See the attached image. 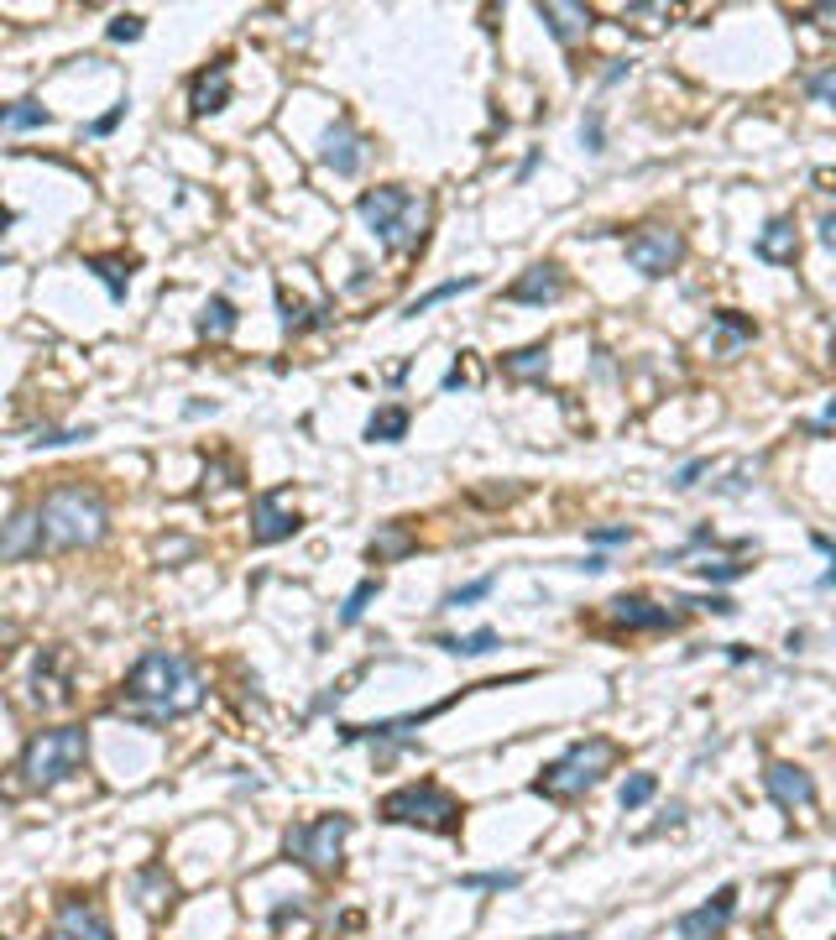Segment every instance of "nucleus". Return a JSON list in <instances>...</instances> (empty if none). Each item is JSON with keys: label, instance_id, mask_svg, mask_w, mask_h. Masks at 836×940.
Here are the masks:
<instances>
[{"label": "nucleus", "instance_id": "1", "mask_svg": "<svg viewBox=\"0 0 836 940\" xmlns=\"http://www.w3.org/2000/svg\"><path fill=\"white\" fill-rule=\"evenodd\" d=\"M199 705H204V680H199L193 658L173 654V648H146L131 663V674L120 684V701L110 710L137 721V727H167V721L189 716Z\"/></svg>", "mask_w": 836, "mask_h": 940}, {"label": "nucleus", "instance_id": "2", "mask_svg": "<svg viewBox=\"0 0 836 940\" xmlns=\"http://www.w3.org/2000/svg\"><path fill=\"white\" fill-rule=\"evenodd\" d=\"M43 533H48V549H90V543L105 539L110 528V507L95 486L84 481H58L48 496H43Z\"/></svg>", "mask_w": 836, "mask_h": 940}, {"label": "nucleus", "instance_id": "3", "mask_svg": "<svg viewBox=\"0 0 836 940\" xmlns=\"http://www.w3.org/2000/svg\"><path fill=\"white\" fill-rule=\"evenodd\" d=\"M356 214L366 220V231L382 240V251H408L424 240L429 225V199H413L408 188H366L356 199Z\"/></svg>", "mask_w": 836, "mask_h": 940}, {"label": "nucleus", "instance_id": "4", "mask_svg": "<svg viewBox=\"0 0 836 940\" xmlns=\"http://www.w3.org/2000/svg\"><path fill=\"white\" fill-rule=\"evenodd\" d=\"M84 757H90V731L84 727L37 731L22 748V757H16V778H22V789H52L69 774H79Z\"/></svg>", "mask_w": 836, "mask_h": 940}, {"label": "nucleus", "instance_id": "5", "mask_svg": "<svg viewBox=\"0 0 836 940\" xmlns=\"http://www.w3.org/2000/svg\"><path fill=\"white\" fill-rule=\"evenodd\" d=\"M612 763H617V748H612L607 737L570 742L544 774L533 778V795L539 799H580L586 789H597L601 778L612 774Z\"/></svg>", "mask_w": 836, "mask_h": 940}, {"label": "nucleus", "instance_id": "6", "mask_svg": "<svg viewBox=\"0 0 836 940\" xmlns=\"http://www.w3.org/2000/svg\"><path fill=\"white\" fill-rule=\"evenodd\" d=\"M377 815H382L387 825H424V831H439V836H455L460 831V799L445 795L439 784H403V789H392V795L377 804Z\"/></svg>", "mask_w": 836, "mask_h": 940}, {"label": "nucleus", "instance_id": "7", "mask_svg": "<svg viewBox=\"0 0 836 940\" xmlns=\"http://www.w3.org/2000/svg\"><path fill=\"white\" fill-rule=\"evenodd\" d=\"M351 836V815H319L287 831V862L309 868L314 878H334L340 872V846Z\"/></svg>", "mask_w": 836, "mask_h": 940}, {"label": "nucleus", "instance_id": "8", "mask_svg": "<svg viewBox=\"0 0 836 940\" xmlns=\"http://www.w3.org/2000/svg\"><path fill=\"white\" fill-rule=\"evenodd\" d=\"M627 261L644 278H669L685 261V235L674 231V225H644V231H633V240H627Z\"/></svg>", "mask_w": 836, "mask_h": 940}, {"label": "nucleus", "instance_id": "9", "mask_svg": "<svg viewBox=\"0 0 836 940\" xmlns=\"http://www.w3.org/2000/svg\"><path fill=\"white\" fill-rule=\"evenodd\" d=\"M439 710H450V701L429 705V710H413V716H392V721H377V727H334L345 742H377L382 748V757H392V748H403V742H413V731L424 727V721H434Z\"/></svg>", "mask_w": 836, "mask_h": 940}, {"label": "nucleus", "instance_id": "10", "mask_svg": "<svg viewBox=\"0 0 836 940\" xmlns=\"http://www.w3.org/2000/svg\"><path fill=\"white\" fill-rule=\"evenodd\" d=\"M502 298H507V304H523V308L560 304V298H565V272H560L554 261H539V267H528L518 282H507Z\"/></svg>", "mask_w": 836, "mask_h": 940}, {"label": "nucleus", "instance_id": "11", "mask_svg": "<svg viewBox=\"0 0 836 940\" xmlns=\"http://www.w3.org/2000/svg\"><path fill=\"white\" fill-rule=\"evenodd\" d=\"M58 930H63V940H116L105 909H99L90 893H69V898L58 904Z\"/></svg>", "mask_w": 836, "mask_h": 940}, {"label": "nucleus", "instance_id": "12", "mask_svg": "<svg viewBox=\"0 0 836 940\" xmlns=\"http://www.w3.org/2000/svg\"><path fill=\"white\" fill-rule=\"evenodd\" d=\"M319 163L334 167L340 178H356L361 163H366V137H361L356 126L340 116L330 131H325V141H319Z\"/></svg>", "mask_w": 836, "mask_h": 940}, {"label": "nucleus", "instance_id": "13", "mask_svg": "<svg viewBox=\"0 0 836 940\" xmlns=\"http://www.w3.org/2000/svg\"><path fill=\"white\" fill-rule=\"evenodd\" d=\"M607 611H612V622L627 627V633H674L680 627V611L654 607L648 596H617Z\"/></svg>", "mask_w": 836, "mask_h": 940}, {"label": "nucleus", "instance_id": "14", "mask_svg": "<svg viewBox=\"0 0 836 940\" xmlns=\"http://www.w3.org/2000/svg\"><path fill=\"white\" fill-rule=\"evenodd\" d=\"M287 492H262L251 502V543H283L298 533V513H283Z\"/></svg>", "mask_w": 836, "mask_h": 940}, {"label": "nucleus", "instance_id": "15", "mask_svg": "<svg viewBox=\"0 0 836 940\" xmlns=\"http://www.w3.org/2000/svg\"><path fill=\"white\" fill-rule=\"evenodd\" d=\"M732 915H738V889H717L711 904H700V909H691V915L680 919V936L685 940H717L721 930L732 925Z\"/></svg>", "mask_w": 836, "mask_h": 940}, {"label": "nucleus", "instance_id": "16", "mask_svg": "<svg viewBox=\"0 0 836 940\" xmlns=\"http://www.w3.org/2000/svg\"><path fill=\"white\" fill-rule=\"evenodd\" d=\"M225 105H231V58H215L210 69L193 73L189 110L193 116H215V110H225Z\"/></svg>", "mask_w": 836, "mask_h": 940}, {"label": "nucleus", "instance_id": "17", "mask_svg": "<svg viewBox=\"0 0 836 940\" xmlns=\"http://www.w3.org/2000/svg\"><path fill=\"white\" fill-rule=\"evenodd\" d=\"M48 549V533H43V517L32 513V507H22V513H11V522H5V539H0V560L16 564V560H32V554H43Z\"/></svg>", "mask_w": 836, "mask_h": 940}, {"label": "nucleus", "instance_id": "18", "mask_svg": "<svg viewBox=\"0 0 836 940\" xmlns=\"http://www.w3.org/2000/svg\"><path fill=\"white\" fill-rule=\"evenodd\" d=\"M764 789L774 795V804H779V810H805V804H815L811 774H805V768H794V763H768Z\"/></svg>", "mask_w": 836, "mask_h": 940}, {"label": "nucleus", "instance_id": "19", "mask_svg": "<svg viewBox=\"0 0 836 940\" xmlns=\"http://www.w3.org/2000/svg\"><path fill=\"white\" fill-rule=\"evenodd\" d=\"M131 898L142 904L146 915H167V909H173V898H178V883L167 878L163 862H146V868L131 878Z\"/></svg>", "mask_w": 836, "mask_h": 940}, {"label": "nucleus", "instance_id": "20", "mask_svg": "<svg viewBox=\"0 0 836 940\" xmlns=\"http://www.w3.org/2000/svg\"><path fill=\"white\" fill-rule=\"evenodd\" d=\"M758 261H768V267H789L794 261V251H800V235H794V220L789 214H779V220H768V231L758 235Z\"/></svg>", "mask_w": 836, "mask_h": 940}, {"label": "nucleus", "instance_id": "21", "mask_svg": "<svg viewBox=\"0 0 836 940\" xmlns=\"http://www.w3.org/2000/svg\"><path fill=\"white\" fill-rule=\"evenodd\" d=\"M539 22L550 26V37L560 47H570L580 32H591V11H586V5H560V0H550V5H539Z\"/></svg>", "mask_w": 836, "mask_h": 940}, {"label": "nucleus", "instance_id": "22", "mask_svg": "<svg viewBox=\"0 0 836 940\" xmlns=\"http://www.w3.org/2000/svg\"><path fill=\"white\" fill-rule=\"evenodd\" d=\"M413 549H419V533H413L408 522H382L377 539H372V549H366V560L392 564V560H403V554H413Z\"/></svg>", "mask_w": 836, "mask_h": 940}, {"label": "nucleus", "instance_id": "23", "mask_svg": "<svg viewBox=\"0 0 836 940\" xmlns=\"http://www.w3.org/2000/svg\"><path fill=\"white\" fill-rule=\"evenodd\" d=\"M502 372L513 376V381H544L550 376V340H533L523 351L502 355Z\"/></svg>", "mask_w": 836, "mask_h": 940}, {"label": "nucleus", "instance_id": "24", "mask_svg": "<svg viewBox=\"0 0 836 940\" xmlns=\"http://www.w3.org/2000/svg\"><path fill=\"white\" fill-rule=\"evenodd\" d=\"M278 314H283V329H287V334H304V329H325V325L334 319V308H330V304L304 308L298 298H287L283 287H278Z\"/></svg>", "mask_w": 836, "mask_h": 940}, {"label": "nucleus", "instance_id": "25", "mask_svg": "<svg viewBox=\"0 0 836 940\" xmlns=\"http://www.w3.org/2000/svg\"><path fill=\"white\" fill-rule=\"evenodd\" d=\"M747 340H753V319H742V314H732V308L711 319V351L717 355H738Z\"/></svg>", "mask_w": 836, "mask_h": 940}, {"label": "nucleus", "instance_id": "26", "mask_svg": "<svg viewBox=\"0 0 836 940\" xmlns=\"http://www.w3.org/2000/svg\"><path fill=\"white\" fill-rule=\"evenodd\" d=\"M236 304H231V298H225V293H215V298H210V304L199 308V319H193V325H199V334H204V340H231V329H236Z\"/></svg>", "mask_w": 836, "mask_h": 940}, {"label": "nucleus", "instance_id": "27", "mask_svg": "<svg viewBox=\"0 0 836 940\" xmlns=\"http://www.w3.org/2000/svg\"><path fill=\"white\" fill-rule=\"evenodd\" d=\"M84 267L110 287V298H116V304H126V287H131V267H137V261L131 257H90Z\"/></svg>", "mask_w": 836, "mask_h": 940}, {"label": "nucleus", "instance_id": "28", "mask_svg": "<svg viewBox=\"0 0 836 940\" xmlns=\"http://www.w3.org/2000/svg\"><path fill=\"white\" fill-rule=\"evenodd\" d=\"M403 434H408V408H398V402H392V408H377L372 423H366V439H377V445H398Z\"/></svg>", "mask_w": 836, "mask_h": 940}, {"label": "nucleus", "instance_id": "29", "mask_svg": "<svg viewBox=\"0 0 836 940\" xmlns=\"http://www.w3.org/2000/svg\"><path fill=\"white\" fill-rule=\"evenodd\" d=\"M476 282H481L476 272H471V278H450V282H439V287H429L424 298H413V304L403 308V319H419V314H429L434 304H445V298H455V293H471Z\"/></svg>", "mask_w": 836, "mask_h": 940}, {"label": "nucleus", "instance_id": "30", "mask_svg": "<svg viewBox=\"0 0 836 940\" xmlns=\"http://www.w3.org/2000/svg\"><path fill=\"white\" fill-rule=\"evenodd\" d=\"M439 648L455 658H481V654H492V648H502V637L492 633V627H481V633L471 637H439Z\"/></svg>", "mask_w": 836, "mask_h": 940}, {"label": "nucleus", "instance_id": "31", "mask_svg": "<svg viewBox=\"0 0 836 940\" xmlns=\"http://www.w3.org/2000/svg\"><path fill=\"white\" fill-rule=\"evenodd\" d=\"M377 590H382V580H361V586L345 596V607H340V627H356L361 616H366V607L377 601Z\"/></svg>", "mask_w": 836, "mask_h": 940}, {"label": "nucleus", "instance_id": "32", "mask_svg": "<svg viewBox=\"0 0 836 940\" xmlns=\"http://www.w3.org/2000/svg\"><path fill=\"white\" fill-rule=\"evenodd\" d=\"M523 883V872H471V878H460V889L471 893H507Z\"/></svg>", "mask_w": 836, "mask_h": 940}, {"label": "nucleus", "instance_id": "33", "mask_svg": "<svg viewBox=\"0 0 836 940\" xmlns=\"http://www.w3.org/2000/svg\"><path fill=\"white\" fill-rule=\"evenodd\" d=\"M48 110L37 105V99H16L11 110H5V131H32V126H48Z\"/></svg>", "mask_w": 836, "mask_h": 940}, {"label": "nucleus", "instance_id": "34", "mask_svg": "<svg viewBox=\"0 0 836 940\" xmlns=\"http://www.w3.org/2000/svg\"><path fill=\"white\" fill-rule=\"evenodd\" d=\"M700 569V580H717V586H727V580H742L753 564H742V560H706V564H695Z\"/></svg>", "mask_w": 836, "mask_h": 940}, {"label": "nucleus", "instance_id": "35", "mask_svg": "<svg viewBox=\"0 0 836 940\" xmlns=\"http://www.w3.org/2000/svg\"><path fill=\"white\" fill-rule=\"evenodd\" d=\"M654 789H659V778H654V774H633L627 784H622V810H638V804H648V799H654Z\"/></svg>", "mask_w": 836, "mask_h": 940}, {"label": "nucleus", "instance_id": "36", "mask_svg": "<svg viewBox=\"0 0 836 940\" xmlns=\"http://www.w3.org/2000/svg\"><path fill=\"white\" fill-rule=\"evenodd\" d=\"M805 90H811L815 105L836 110V63H832V69H821V73H811V84H805Z\"/></svg>", "mask_w": 836, "mask_h": 940}, {"label": "nucleus", "instance_id": "37", "mask_svg": "<svg viewBox=\"0 0 836 940\" xmlns=\"http://www.w3.org/2000/svg\"><path fill=\"white\" fill-rule=\"evenodd\" d=\"M580 141H586V152H607V126H601V110H586V120H580Z\"/></svg>", "mask_w": 836, "mask_h": 940}, {"label": "nucleus", "instance_id": "38", "mask_svg": "<svg viewBox=\"0 0 836 940\" xmlns=\"http://www.w3.org/2000/svg\"><path fill=\"white\" fill-rule=\"evenodd\" d=\"M481 596H492V575H481V580H471V586H460L445 596V607H471V601H481Z\"/></svg>", "mask_w": 836, "mask_h": 940}, {"label": "nucleus", "instance_id": "39", "mask_svg": "<svg viewBox=\"0 0 836 940\" xmlns=\"http://www.w3.org/2000/svg\"><path fill=\"white\" fill-rule=\"evenodd\" d=\"M680 607H700V611H717V616H732L738 601H732V596H685Z\"/></svg>", "mask_w": 836, "mask_h": 940}, {"label": "nucleus", "instance_id": "40", "mask_svg": "<svg viewBox=\"0 0 836 940\" xmlns=\"http://www.w3.org/2000/svg\"><path fill=\"white\" fill-rule=\"evenodd\" d=\"M142 37V16H116L110 22V43H137Z\"/></svg>", "mask_w": 836, "mask_h": 940}, {"label": "nucleus", "instance_id": "41", "mask_svg": "<svg viewBox=\"0 0 836 940\" xmlns=\"http://www.w3.org/2000/svg\"><path fill=\"white\" fill-rule=\"evenodd\" d=\"M73 439H90V428H43L32 445H73Z\"/></svg>", "mask_w": 836, "mask_h": 940}, {"label": "nucleus", "instance_id": "42", "mask_svg": "<svg viewBox=\"0 0 836 940\" xmlns=\"http://www.w3.org/2000/svg\"><path fill=\"white\" fill-rule=\"evenodd\" d=\"M120 116H126V99H120V105H110V110H105V116L90 126V137H110V131L120 126Z\"/></svg>", "mask_w": 836, "mask_h": 940}, {"label": "nucleus", "instance_id": "43", "mask_svg": "<svg viewBox=\"0 0 836 940\" xmlns=\"http://www.w3.org/2000/svg\"><path fill=\"white\" fill-rule=\"evenodd\" d=\"M627 539H633L627 522H617V528H591V543H627Z\"/></svg>", "mask_w": 836, "mask_h": 940}, {"label": "nucleus", "instance_id": "44", "mask_svg": "<svg viewBox=\"0 0 836 940\" xmlns=\"http://www.w3.org/2000/svg\"><path fill=\"white\" fill-rule=\"evenodd\" d=\"M815 549H821V554H826V560H832V569H826V575H821V586L832 590V586H836V543H832V539H821V533H815Z\"/></svg>", "mask_w": 836, "mask_h": 940}, {"label": "nucleus", "instance_id": "45", "mask_svg": "<svg viewBox=\"0 0 836 940\" xmlns=\"http://www.w3.org/2000/svg\"><path fill=\"white\" fill-rule=\"evenodd\" d=\"M706 470H711V460H691V466H685L680 475H674V486H695V481H700Z\"/></svg>", "mask_w": 836, "mask_h": 940}, {"label": "nucleus", "instance_id": "46", "mask_svg": "<svg viewBox=\"0 0 836 940\" xmlns=\"http://www.w3.org/2000/svg\"><path fill=\"white\" fill-rule=\"evenodd\" d=\"M466 381H471V372H466V366H460V361H455L450 372H445V381H439V387H445V392H460V387H466Z\"/></svg>", "mask_w": 836, "mask_h": 940}, {"label": "nucleus", "instance_id": "47", "mask_svg": "<svg viewBox=\"0 0 836 940\" xmlns=\"http://www.w3.org/2000/svg\"><path fill=\"white\" fill-rule=\"evenodd\" d=\"M811 22L821 26V32H836V5H815V11H811Z\"/></svg>", "mask_w": 836, "mask_h": 940}, {"label": "nucleus", "instance_id": "48", "mask_svg": "<svg viewBox=\"0 0 836 940\" xmlns=\"http://www.w3.org/2000/svg\"><path fill=\"white\" fill-rule=\"evenodd\" d=\"M821 246L836 251V214H821Z\"/></svg>", "mask_w": 836, "mask_h": 940}, {"label": "nucleus", "instance_id": "49", "mask_svg": "<svg viewBox=\"0 0 836 940\" xmlns=\"http://www.w3.org/2000/svg\"><path fill=\"white\" fill-rule=\"evenodd\" d=\"M627 73H633V63H627V58H617V63H612V69H607V79H601V84H622V79H627Z\"/></svg>", "mask_w": 836, "mask_h": 940}, {"label": "nucleus", "instance_id": "50", "mask_svg": "<svg viewBox=\"0 0 836 940\" xmlns=\"http://www.w3.org/2000/svg\"><path fill=\"white\" fill-rule=\"evenodd\" d=\"M544 940H575V936H544Z\"/></svg>", "mask_w": 836, "mask_h": 940}]
</instances>
